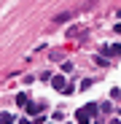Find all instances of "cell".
<instances>
[{
	"label": "cell",
	"instance_id": "cell-1",
	"mask_svg": "<svg viewBox=\"0 0 121 124\" xmlns=\"http://www.w3.org/2000/svg\"><path fill=\"white\" fill-rule=\"evenodd\" d=\"M97 108H100L97 102H89V105L78 108V111H75V121H78V124H89V121H92V116L97 113Z\"/></svg>",
	"mask_w": 121,
	"mask_h": 124
},
{
	"label": "cell",
	"instance_id": "cell-2",
	"mask_svg": "<svg viewBox=\"0 0 121 124\" xmlns=\"http://www.w3.org/2000/svg\"><path fill=\"white\" fill-rule=\"evenodd\" d=\"M100 51H102V57H108V59H116V57H121V46H102V49H100Z\"/></svg>",
	"mask_w": 121,
	"mask_h": 124
},
{
	"label": "cell",
	"instance_id": "cell-3",
	"mask_svg": "<svg viewBox=\"0 0 121 124\" xmlns=\"http://www.w3.org/2000/svg\"><path fill=\"white\" fill-rule=\"evenodd\" d=\"M51 86H54V89H59V92H65V86H67L65 76H51Z\"/></svg>",
	"mask_w": 121,
	"mask_h": 124
},
{
	"label": "cell",
	"instance_id": "cell-4",
	"mask_svg": "<svg viewBox=\"0 0 121 124\" xmlns=\"http://www.w3.org/2000/svg\"><path fill=\"white\" fill-rule=\"evenodd\" d=\"M43 108V102H27V113H38Z\"/></svg>",
	"mask_w": 121,
	"mask_h": 124
},
{
	"label": "cell",
	"instance_id": "cell-5",
	"mask_svg": "<svg viewBox=\"0 0 121 124\" xmlns=\"http://www.w3.org/2000/svg\"><path fill=\"white\" fill-rule=\"evenodd\" d=\"M27 102H30V97H27L24 92H19V94H16V105H27Z\"/></svg>",
	"mask_w": 121,
	"mask_h": 124
},
{
	"label": "cell",
	"instance_id": "cell-6",
	"mask_svg": "<svg viewBox=\"0 0 121 124\" xmlns=\"http://www.w3.org/2000/svg\"><path fill=\"white\" fill-rule=\"evenodd\" d=\"M16 119L11 116V113H0V124H14Z\"/></svg>",
	"mask_w": 121,
	"mask_h": 124
},
{
	"label": "cell",
	"instance_id": "cell-7",
	"mask_svg": "<svg viewBox=\"0 0 121 124\" xmlns=\"http://www.w3.org/2000/svg\"><path fill=\"white\" fill-rule=\"evenodd\" d=\"M110 97H113V100H118V97H121V89H113V92H110Z\"/></svg>",
	"mask_w": 121,
	"mask_h": 124
},
{
	"label": "cell",
	"instance_id": "cell-8",
	"mask_svg": "<svg viewBox=\"0 0 121 124\" xmlns=\"http://www.w3.org/2000/svg\"><path fill=\"white\" fill-rule=\"evenodd\" d=\"M19 124H32V121H30V119L24 116V119H19Z\"/></svg>",
	"mask_w": 121,
	"mask_h": 124
},
{
	"label": "cell",
	"instance_id": "cell-9",
	"mask_svg": "<svg viewBox=\"0 0 121 124\" xmlns=\"http://www.w3.org/2000/svg\"><path fill=\"white\" fill-rule=\"evenodd\" d=\"M113 30H116V32H118V35H121V22H118V24H116V27H113Z\"/></svg>",
	"mask_w": 121,
	"mask_h": 124
},
{
	"label": "cell",
	"instance_id": "cell-10",
	"mask_svg": "<svg viewBox=\"0 0 121 124\" xmlns=\"http://www.w3.org/2000/svg\"><path fill=\"white\" fill-rule=\"evenodd\" d=\"M110 124H121V121H118V119H110Z\"/></svg>",
	"mask_w": 121,
	"mask_h": 124
},
{
	"label": "cell",
	"instance_id": "cell-11",
	"mask_svg": "<svg viewBox=\"0 0 121 124\" xmlns=\"http://www.w3.org/2000/svg\"><path fill=\"white\" fill-rule=\"evenodd\" d=\"M118 19H121V8H118Z\"/></svg>",
	"mask_w": 121,
	"mask_h": 124
},
{
	"label": "cell",
	"instance_id": "cell-12",
	"mask_svg": "<svg viewBox=\"0 0 121 124\" xmlns=\"http://www.w3.org/2000/svg\"><path fill=\"white\" fill-rule=\"evenodd\" d=\"M67 124H70V121H67Z\"/></svg>",
	"mask_w": 121,
	"mask_h": 124
}]
</instances>
